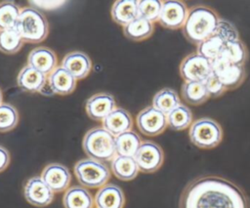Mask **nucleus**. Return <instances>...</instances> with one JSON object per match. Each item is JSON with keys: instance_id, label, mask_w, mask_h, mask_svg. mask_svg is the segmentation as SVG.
Returning a JSON list of instances; mask_svg holds the SVG:
<instances>
[{"instance_id": "obj_5", "label": "nucleus", "mask_w": 250, "mask_h": 208, "mask_svg": "<svg viewBox=\"0 0 250 208\" xmlns=\"http://www.w3.org/2000/svg\"><path fill=\"white\" fill-rule=\"evenodd\" d=\"M74 174L82 187L90 188L104 187L110 178V171L104 162L89 157L75 163Z\"/></svg>"}, {"instance_id": "obj_1", "label": "nucleus", "mask_w": 250, "mask_h": 208, "mask_svg": "<svg viewBox=\"0 0 250 208\" xmlns=\"http://www.w3.org/2000/svg\"><path fill=\"white\" fill-rule=\"evenodd\" d=\"M179 208H250V199L243 189L227 179L202 176L186 186Z\"/></svg>"}, {"instance_id": "obj_27", "label": "nucleus", "mask_w": 250, "mask_h": 208, "mask_svg": "<svg viewBox=\"0 0 250 208\" xmlns=\"http://www.w3.org/2000/svg\"><path fill=\"white\" fill-rule=\"evenodd\" d=\"M180 104V98L177 92L171 88L161 89L152 99V106L166 115Z\"/></svg>"}, {"instance_id": "obj_33", "label": "nucleus", "mask_w": 250, "mask_h": 208, "mask_svg": "<svg viewBox=\"0 0 250 208\" xmlns=\"http://www.w3.org/2000/svg\"><path fill=\"white\" fill-rule=\"evenodd\" d=\"M163 2L159 0H141L138 1V17L151 22L158 21Z\"/></svg>"}, {"instance_id": "obj_17", "label": "nucleus", "mask_w": 250, "mask_h": 208, "mask_svg": "<svg viewBox=\"0 0 250 208\" xmlns=\"http://www.w3.org/2000/svg\"><path fill=\"white\" fill-rule=\"evenodd\" d=\"M57 56L54 51L44 46L34 48L27 57V64L45 75H49L57 67Z\"/></svg>"}, {"instance_id": "obj_3", "label": "nucleus", "mask_w": 250, "mask_h": 208, "mask_svg": "<svg viewBox=\"0 0 250 208\" xmlns=\"http://www.w3.org/2000/svg\"><path fill=\"white\" fill-rule=\"evenodd\" d=\"M84 152L89 158L104 162L111 161L116 155L115 137L103 127L87 131L82 141Z\"/></svg>"}, {"instance_id": "obj_36", "label": "nucleus", "mask_w": 250, "mask_h": 208, "mask_svg": "<svg viewBox=\"0 0 250 208\" xmlns=\"http://www.w3.org/2000/svg\"><path fill=\"white\" fill-rule=\"evenodd\" d=\"M203 83L205 85L209 98H218L227 91L224 84L214 73H212Z\"/></svg>"}, {"instance_id": "obj_24", "label": "nucleus", "mask_w": 250, "mask_h": 208, "mask_svg": "<svg viewBox=\"0 0 250 208\" xmlns=\"http://www.w3.org/2000/svg\"><path fill=\"white\" fill-rule=\"evenodd\" d=\"M141 144L142 140L140 136L132 130L115 137V149L117 155L134 157Z\"/></svg>"}, {"instance_id": "obj_31", "label": "nucleus", "mask_w": 250, "mask_h": 208, "mask_svg": "<svg viewBox=\"0 0 250 208\" xmlns=\"http://www.w3.org/2000/svg\"><path fill=\"white\" fill-rule=\"evenodd\" d=\"M224 45L225 42L218 35L213 34L197 45V54L212 62L220 58Z\"/></svg>"}, {"instance_id": "obj_25", "label": "nucleus", "mask_w": 250, "mask_h": 208, "mask_svg": "<svg viewBox=\"0 0 250 208\" xmlns=\"http://www.w3.org/2000/svg\"><path fill=\"white\" fill-rule=\"evenodd\" d=\"M153 28V22L138 17L123 26V33L132 41H142L152 34Z\"/></svg>"}, {"instance_id": "obj_18", "label": "nucleus", "mask_w": 250, "mask_h": 208, "mask_svg": "<svg viewBox=\"0 0 250 208\" xmlns=\"http://www.w3.org/2000/svg\"><path fill=\"white\" fill-rule=\"evenodd\" d=\"M47 82V75L43 74L34 67L26 64L19 72L17 77L18 86L24 92H40Z\"/></svg>"}, {"instance_id": "obj_29", "label": "nucleus", "mask_w": 250, "mask_h": 208, "mask_svg": "<svg viewBox=\"0 0 250 208\" xmlns=\"http://www.w3.org/2000/svg\"><path fill=\"white\" fill-rule=\"evenodd\" d=\"M192 113L189 107L180 104L167 114V125L174 131H182L191 125Z\"/></svg>"}, {"instance_id": "obj_12", "label": "nucleus", "mask_w": 250, "mask_h": 208, "mask_svg": "<svg viewBox=\"0 0 250 208\" xmlns=\"http://www.w3.org/2000/svg\"><path fill=\"white\" fill-rule=\"evenodd\" d=\"M188 15L186 4L179 0H168L162 4V9L158 19L159 23L168 29H178L183 27Z\"/></svg>"}, {"instance_id": "obj_15", "label": "nucleus", "mask_w": 250, "mask_h": 208, "mask_svg": "<svg viewBox=\"0 0 250 208\" xmlns=\"http://www.w3.org/2000/svg\"><path fill=\"white\" fill-rule=\"evenodd\" d=\"M62 66L72 74L77 80L85 78L92 69V62L89 56L80 51L66 54L62 61Z\"/></svg>"}, {"instance_id": "obj_13", "label": "nucleus", "mask_w": 250, "mask_h": 208, "mask_svg": "<svg viewBox=\"0 0 250 208\" xmlns=\"http://www.w3.org/2000/svg\"><path fill=\"white\" fill-rule=\"evenodd\" d=\"M41 178L55 193L64 191L68 188L71 174L66 166L61 163H50L43 169Z\"/></svg>"}, {"instance_id": "obj_35", "label": "nucleus", "mask_w": 250, "mask_h": 208, "mask_svg": "<svg viewBox=\"0 0 250 208\" xmlns=\"http://www.w3.org/2000/svg\"><path fill=\"white\" fill-rule=\"evenodd\" d=\"M214 34L218 35L225 43L239 40V34L236 27L230 21L224 19H220Z\"/></svg>"}, {"instance_id": "obj_6", "label": "nucleus", "mask_w": 250, "mask_h": 208, "mask_svg": "<svg viewBox=\"0 0 250 208\" xmlns=\"http://www.w3.org/2000/svg\"><path fill=\"white\" fill-rule=\"evenodd\" d=\"M188 136L195 146L210 149L216 147L222 142L223 130L216 120L202 117L191 123Z\"/></svg>"}, {"instance_id": "obj_38", "label": "nucleus", "mask_w": 250, "mask_h": 208, "mask_svg": "<svg viewBox=\"0 0 250 208\" xmlns=\"http://www.w3.org/2000/svg\"><path fill=\"white\" fill-rule=\"evenodd\" d=\"M2 100H3V96H2V91L0 89V104H2Z\"/></svg>"}, {"instance_id": "obj_4", "label": "nucleus", "mask_w": 250, "mask_h": 208, "mask_svg": "<svg viewBox=\"0 0 250 208\" xmlns=\"http://www.w3.org/2000/svg\"><path fill=\"white\" fill-rule=\"evenodd\" d=\"M23 42L39 43L49 33V23L44 14L35 7L21 9L16 27Z\"/></svg>"}, {"instance_id": "obj_8", "label": "nucleus", "mask_w": 250, "mask_h": 208, "mask_svg": "<svg viewBox=\"0 0 250 208\" xmlns=\"http://www.w3.org/2000/svg\"><path fill=\"white\" fill-rule=\"evenodd\" d=\"M134 158L141 172L153 173L162 166L164 153L160 146L154 142L145 141L142 142Z\"/></svg>"}, {"instance_id": "obj_21", "label": "nucleus", "mask_w": 250, "mask_h": 208, "mask_svg": "<svg viewBox=\"0 0 250 208\" xmlns=\"http://www.w3.org/2000/svg\"><path fill=\"white\" fill-rule=\"evenodd\" d=\"M64 208H93L95 201L91 192L82 186H73L66 189L62 197Z\"/></svg>"}, {"instance_id": "obj_11", "label": "nucleus", "mask_w": 250, "mask_h": 208, "mask_svg": "<svg viewBox=\"0 0 250 208\" xmlns=\"http://www.w3.org/2000/svg\"><path fill=\"white\" fill-rule=\"evenodd\" d=\"M23 195L28 203L36 207H45L54 199L53 190L42 180L41 176L28 179L23 187Z\"/></svg>"}, {"instance_id": "obj_28", "label": "nucleus", "mask_w": 250, "mask_h": 208, "mask_svg": "<svg viewBox=\"0 0 250 208\" xmlns=\"http://www.w3.org/2000/svg\"><path fill=\"white\" fill-rule=\"evenodd\" d=\"M183 99L189 104L197 105L205 103L209 95L203 82H184L181 89Z\"/></svg>"}, {"instance_id": "obj_20", "label": "nucleus", "mask_w": 250, "mask_h": 208, "mask_svg": "<svg viewBox=\"0 0 250 208\" xmlns=\"http://www.w3.org/2000/svg\"><path fill=\"white\" fill-rule=\"evenodd\" d=\"M50 89L62 96L71 94L76 87L77 79L62 66H57L47 77Z\"/></svg>"}, {"instance_id": "obj_32", "label": "nucleus", "mask_w": 250, "mask_h": 208, "mask_svg": "<svg viewBox=\"0 0 250 208\" xmlns=\"http://www.w3.org/2000/svg\"><path fill=\"white\" fill-rule=\"evenodd\" d=\"M20 7L12 1L0 3V30L16 27L21 14Z\"/></svg>"}, {"instance_id": "obj_23", "label": "nucleus", "mask_w": 250, "mask_h": 208, "mask_svg": "<svg viewBox=\"0 0 250 208\" xmlns=\"http://www.w3.org/2000/svg\"><path fill=\"white\" fill-rule=\"evenodd\" d=\"M113 175L121 181H131L139 173V167L134 157L116 155L110 164Z\"/></svg>"}, {"instance_id": "obj_26", "label": "nucleus", "mask_w": 250, "mask_h": 208, "mask_svg": "<svg viewBox=\"0 0 250 208\" xmlns=\"http://www.w3.org/2000/svg\"><path fill=\"white\" fill-rule=\"evenodd\" d=\"M220 58L233 64L244 65L248 58V51L240 39L227 42L222 49Z\"/></svg>"}, {"instance_id": "obj_10", "label": "nucleus", "mask_w": 250, "mask_h": 208, "mask_svg": "<svg viewBox=\"0 0 250 208\" xmlns=\"http://www.w3.org/2000/svg\"><path fill=\"white\" fill-rule=\"evenodd\" d=\"M136 121L140 132L150 137L161 134L168 126L167 115L152 105L142 109L137 115Z\"/></svg>"}, {"instance_id": "obj_34", "label": "nucleus", "mask_w": 250, "mask_h": 208, "mask_svg": "<svg viewBox=\"0 0 250 208\" xmlns=\"http://www.w3.org/2000/svg\"><path fill=\"white\" fill-rule=\"evenodd\" d=\"M19 122V113L15 106L10 104H0V132L5 133L13 130Z\"/></svg>"}, {"instance_id": "obj_16", "label": "nucleus", "mask_w": 250, "mask_h": 208, "mask_svg": "<svg viewBox=\"0 0 250 208\" xmlns=\"http://www.w3.org/2000/svg\"><path fill=\"white\" fill-rule=\"evenodd\" d=\"M94 201L97 208H123L125 196L121 187L114 184H106L96 192Z\"/></svg>"}, {"instance_id": "obj_14", "label": "nucleus", "mask_w": 250, "mask_h": 208, "mask_svg": "<svg viewBox=\"0 0 250 208\" xmlns=\"http://www.w3.org/2000/svg\"><path fill=\"white\" fill-rule=\"evenodd\" d=\"M85 108L91 119L103 121L115 108V101L108 93H97L86 101Z\"/></svg>"}, {"instance_id": "obj_7", "label": "nucleus", "mask_w": 250, "mask_h": 208, "mask_svg": "<svg viewBox=\"0 0 250 208\" xmlns=\"http://www.w3.org/2000/svg\"><path fill=\"white\" fill-rule=\"evenodd\" d=\"M212 73L211 62L197 53L188 55L180 64V74L186 82H204Z\"/></svg>"}, {"instance_id": "obj_2", "label": "nucleus", "mask_w": 250, "mask_h": 208, "mask_svg": "<svg viewBox=\"0 0 250 208\" xmlns=\"http://www.w3.org/2000/svg\"><path fill=\"white\" fill-rule=\"evenodd\" d=\"M219 21V16L211 8L206 6L192 7L182 27L183 34L188 41L198 45L216 32Z\"/></svg>"}, {"instance_id": "obj_9", "label": "nucleus", "mask_w": 250, "mask_h": 208, "mask_svg": "<svg viewBox=\"0 0 250 208\" xmlns=\"http://www.w3.org/2000/svg\"><path fill=\"white\" fill-rule=\"evenodd\" d=\"M212 71L224 84L227 91L239 87L244 81L246 71L244 65L230 63L221 58L213 61Z\"/></svg>"}, {"instance_id": "obj_19", "label": "nucleus", "mask_w": 250, "mask_h": 208, "mask_svg": "<svg viewBox=\"0 0 250 208\" xmlns=\"http://www.w3.org/2000/svg\"><path fill=\"white\" fill-rule=\"evenodd\" d=\"M132 127V116L124 108L115 107L106 117L103 119V128H104L114 137L130 131Z\"/></svg>"}, {"instance_id": "obj_22", "label": "nucleus", "mask_w": 250, "mask_h": 208, "mask_svg": "<svg viewBox=\"0 0 250 208\" xmlns=\"http://www.w3.org/2000/svg\"><path fill=\"white\" fill-rule=\"evenodd\" d=\"M110 15L114 22L125 26L138 18V1L117 0L111 6Z\"/></svg>"}, {"instance_id": "obj_30", "label": "nucleus", "mask_w": 250, "mask_h": 208, "mask_svg": "<svg viewBox=\"0 0 250 208\" xmlns=\"http://www.w3.org/2000/svg\"><path fill=\"white\" fill-rule=\"evenodd\" d=\"M23 44V40L21 37L18 30L14 28L0 30V51L13 55L18 53Z\"/></svg>"}, {"instance_id": "obj_37", "label": "nucleus", "mask_w": 250, "mask_h": 208, "mask_svg": "<svg viewBox=\"0 0 250 208\" xmlns=\"http://www.w3.org/2000/svg\"><path fill=\"white\" fill-rule=\"evenodd\" d=\"M10 164V153L4 147L0 146V173L3 172Z\"/></svg>"}]
</instances>
